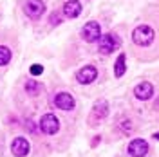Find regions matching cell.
Returning a JSON list of instances; mask_svg holds the SVG:
<instances>
[{
	"label": "cell",
	"mask_w": 159,
	"mask_h": 157,
	"mask_svg": "<svg viewBox=\"0 0 159 157\" xmlns=\"http://www.w3.org/2000/svg\"><path fill=\"white\" fill-rule=\"evenodd\" d=\"M109 114V103L105 99H99L96 101V105L92 107V112H90V123H99L101 119H105V116Z\"/></svg>",
	"instance_id": "obj_6"
},
{
	"label": "cell",
	"mask_w": 159,
	"mask_h": 157,
	"mask_svg": "<svg viewBox=\"0 0 159 157\" xmlns=\"http://www.w3.org/2000/svg\"><path fill=\"white\" fill-rule=\"evenodd\" d=\"M81 36L85 42H98L99 36H101V29H99V24L98 22H87L81 29Z\"/></svg>",
	"instance_id": "obj_4"
},
{
	"label": "cell",
	"mask_w": 159,
	"mask_h": 157,
	"mask_svg": "<svg viewBox=\"0 0 159 157\" xmlns=\"http://www.w3.org/2000/svg\"><path fill=\"white\" fill-rule=\"evenodd\" d=\"M40 130L47 136H52L60 130V121L54 114H45L43 118L40 119Z\"/></svg>",
	"instance_id": "obj_3"
},
{
	"label": "cell",
	"mask_w": 159,
	"mask_h": 157,
	"mask_svg": "<svg viewBox=\"0 0 159 157\" xmlns=\"http://www.w3.org/2000/svg\"><path fill=\"white\" fill-rule=\"evenodd\" d=\"M129 154L132 157H145L148 154V145L145 139H134L129 145Z\"/></svg>",
	"instance_id": "obj_8"
},
{
	"label": "cell",
	"mask_w": 159,
	"mask_h": 157,
	"mask_svg": "<svg viewBox=\"0 0 159 157\" xmlns=\"http://www.w3.org/2000/svg\"><path fill=\"white\" fill-rule=\"evenodd\" d=\"M152 94H154V85L148 83V81H143L134 88V96L138 99H150Z\"/></svg>",
	"instance_id": "obj_11"
},
{
	"label": "cell",
	"mask_w": 159,
	"mask_h": 157,
	"mask_svg": "<svg viewBox=\"0 0 159 157\" xmlns=\"http://www.w3.org/2000/svg\"><path fill=\"white\" fill-rule=\"evenodd\" d=\"M24 11H25V15H27L29 18L36 20V18H40V16L43 15L45 4H43L42 0H27L25 6H24Z\"/></svg>",
	"instance_id": "obj_5"
},
{
	"label": "cell",
	"mask_w": 159,
	"mask_h": 157,
	"mask_svg": "<svg viewBox=\"0 0 159 157\" xmlns=\"http://www.w3.org/2000/svg\"><path fill=\"white\" fill-rule=\"evenodd\" d=\"M96 76H98V70H96V67H92V65H85V67H81L76 72V79H78V83H81V85L92 83L96 79Z\"/></svg>",
	"instance_id": "obj_7"
},
{
	"label": "cell",
	"mask_w": 159,
	"mask_h": 157,
	"mask_svg": "<svg viewBox=\"0 0 159 157\" xmlns=\"http://www.w3.org/2000/svg\"><path fill=\"white\" fill-rule=\"evenodd\" d=\"M119 47V38L116 36V34H112V33H109V34H103V36H99L98 40V49L101 54H112L114 51Z\"/></svg>",
	"instance_id": "obj_2"
},
{
	"label": "cell",
	"mask_w": 159,
	"mask_h": 157,
	"mask_svg": "<svg viewBox=\"0 0 159 157\" xmlns=\"http://www.w3.org/2000/svg\"><path fill=\"white\" fill-rule=\"evenodd\" d=\"M154 36H156V33H154V29H152L150 25H139V27H136L134 33H132L134 43L143 45V47L150 45V43L154 42Z\"/></svg>",
	"instance_id": "obj_1"
},
{
	"label": "cell",
	"mask_w": 159,
	"mask_h": 157,
	"mask_svg": "<svg viewBox=\"0 0 159 157\" xmlns=\"http://www.w3.org/2000/svg\"><path fill=\"white\" fill-rule=\"evenodd\" d=\"M154 108H156V110H159V98H157V101L154 103Z\"/></svg>",
	"instance_id": "obj_17"
},
{
	"label": "cell",
	"mask_w": 159,
	"mask_h": 157,
	"mask_svg": "<svg viewBox=\"0 0 159 157\" xmlns=\"http://www.w3.org/2000/svg\"><path fill=\"white\" fill-rule=\"evenodd\" d=\"M25 90H27V94H31V96H36L40 92V85L36 81H27L25 83Z\"/></svg>",
	"instance_id": "obj_15"
},
{
	"label": "cell",
	"mask_w": 159,
	"mask_h": 157,
	"mask_svg": "<svg viewBox=\"0 0 159 157\" xmlns=\"http://www.w3.org/2000/svg\"><path fill=\"white\" fill-rule=\"evenodd\" d=\"M81 13V2L80 0H67L63 6V15L67 18H76Z\"/></svg>",
	"instance_id": "obj_12"
},
{
	"label": "cell",
	"mask_w": 159,
	"mask_h": 157,
	"mask_svg": "<svg viewBox=\"0 0 159 157\" xmlns=\"http://www.w3.org/2000/svg\"><path fill=\"white\" fill-rule=\"evenodd\" d=\"M127 70V56L125 54H119L118 60H116V65H114V74L116 78H121Z\"/></svg>",
	"instance_id": "obj_13"
},
{
	"label": "cell",
	"mask_w": 159,
	"mask_h": 157,
	"mask_svg": "<svg viewBox=\"0 0 159 157\" xmlns=\"http://www.w3.org/2000/svg\"><path fill=\"white\" fill-rule=\"evenodd\" d=\"M54 105L61 110H72L74 108V98L67 94V92H60L56 94V98H54Z\"/></svg>",
	"instance_id": "obj_10"
},
{
	"label": "cell",
	"mask_w": 159,
	"mask_h": 157,
	"mask_svg": "<svg viewBox=\"0 0 159 157\" xmlns=\"http://www.w3.org/2000/svg\"><path fill=\"white\" fill-rule=\"evenodd\" d=\"M11 152H13V155H16V157H25L29 154V143H27V139L16 137L13 141V145H11Z\"/></svg>",
	"instance_id": "obj_9"
},
{
	"label": "cell",
	"mask_w": 159,
	"mask_h": 157,
	"mask_svg": "<svg viewBox=\"0 0 159 157\" xmlns=\"http://www.w3.org/2000/svg\"><path fill=\"white\" fill-rule=\"evenodd\" d=\"M154 137H156V139H159V134H156V136H154Z\"/></svg>",
	"instance_id": "obj_18"
},
{
	"label": "cell",
	"mask_w": 159,
	"mask_h": 157,
	"mask_svg": "<svg viewBox=\"0 0 159 157\" xmlns=\"http://www.w3.org/2000/svg\"><path fill=\"white\" fill-rule=\"evenodd\" d=\"M43 72V67L42 65H31V74L33 76H40Z\"/></svg>",
	"instance_id": "obj_16"
},
{
	"label": "cell",
	"mask_w": 159,
	"mask_h": 157,
	"mask_svg": "<svg viewBox=\"0 0 159 157\" xmlns=\"http://www.w3.org/2000/svg\"><path fill=\"white\" fill-rule=\"evenodd\" d=\"M11 60V51L4 45H0V65H7Z\"/></svg>",
	"instance_id": "obj_14"
}]
</instances>
